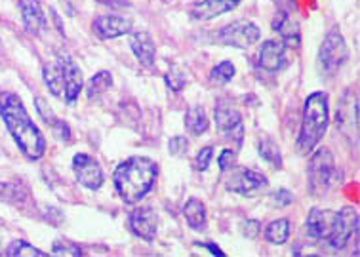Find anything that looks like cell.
Returning a JSON list of instances; mask_svg holds the SVG:
<instances>
[{
  "label": "cell",
  "mask_w": 360,
  "mask_h": 257,
  "mask_svg": "<svg viewBox=\"0 0 360 257\" xmlns=\"http://www.w3.org/2000/svg\"><path fill=\"white\" fill-rule=\"evenodd\" d=\"M305 231L313 244H324L334 251L345 250L359 235V212L351 206H345L341 212L313 208Z\"/></svg>",
  "instance_id": "6da1fadb"
},
{
  "label": "cell",
  "mask_w": 360,
  "mask_h": 257,
  "mask_svg": "<svg viewBox=\"0 0 360 257\" xmlns=\"http://www.w3.org/2000/svg\"><path fill=\"white\" fill-rule=\"evenodd\" d=\"M0 116L25 157L29 160L42 158L46 153V139L15 93H0Z\"/></svg>",
  "instance_id": "7a4b0ae2"
},
{
  "label": "cell",
  "mask_w": 360,
  "mask_h": 257,
  "mask_svg": "<svg viewBox=\"0 0 360 257\" xmlns=\"http://www.w3.org/2000/svg\"><path fill=\"white\" fill-rule=\"evenodd\" d=\"M159 176V166L147 157H132L116 166L115 189L124 204H137L149 194Z\"/></svg>",
  "instance_id": "3957f363"
},
{
  "label": "cell",
  "mask_w": 360,
  "mask_h": 257,
  "mask_svg": "<svg viewBox=\"0 0 360 257\" xmlns=\"http://www.w3.org/2000/svg\"><path fill=\"white\" fill-rule=\"evenodd\" d=\"M330 124V107L328 95L324 92L311 93L303 105V120L299 136L295 141V149L299 155H309L315 150L320 139L324 137Z\"/></svg>",
  "instance_id": "277c9868"
},
{
  "label": "cell",
  "mask_w": 360,
  "mask_h": 257,
  "mask_svg": "<svg viewBox=\"0 0 360 257\" xmlns=\"http://www.w3.org/2000/svg\"><path fill=\"white\" fill-rule=\"evenodd\" d=\"M307 178H309V191L315 196H322L341 181V170L336 166V158L330 149H318L311 157Z\"/></svg>",
  "instance_id": "5b68a950"
},
{
  "label": "cell",
  "mask_w": 360,
  "mask_h": 257,
  "mask_svg": "<svg viewBox=\"0 0 360 257\" xmlns=\"http://www.w3.org/2000/svg\"><path fill=\"white\" fill-rule=\"evenodd\" d=\"M261 31L260 27L252 22H235L225 25L224 29H219L217 33H214L212 42L224 44V46H235V48H250L253 44L260 40Z\"/></svg>",
  "instance_id": "8992f818"
},
{
  "label": "cell",
  "mask_w": 360,
  "mask_h": 257,
  "mask_svg": "<svg viewBox=\"0 0 360 257\" xmlns=\"http://www.w3.org/2000/svg\"><path fill=\"white\" fill-rule=\"evenodd\" d=\"M214 118H216L217 130L240 147L244 141V124H242V116L238 113V109L233 105V101L227 98H221L217 101Z\"/></svg>",
  "instance_id": "52a82bcc"
},
{
  "label": "cell",
  "mask_w": 360,
  "mask_h": 257,
  "mask_svg": "<svg viewBox=\"0 0 360 257\" xmlns=\"http://www.w3.org/2000/svg\"><path fill=\"white\" fill-rule=\"evenodd\" d=\"M347 59H349V48H347L345 38L338 29H331L326 35L322 46H320L318 61L326 72H336L343 67Z\"/></svg>",
  "instance_id": "ba28073f"
},
{
  "label": "cell",
  "mask_w": 360,
  "mask_h": 257,
  "mask_svg": "<svg viewBox=\"0 0 360 257\" xmlns=\"http://www.w3.org/2000/svg\"><path fill=\"white\" fill-rule=\"evenodd\" d=\"M338 130H341L354 145L359 143V100L353 90L345 92L338 105V116H336Z\"/></svg>",
  "instance_id": "9c48e42d"
},
{
  "label": "cell",
  "mask_w": 360,
  "mask_h": 257,
  "mask_svg": "<svg viewBox=\"0 0 360 257\" xmlns=\"http://www.w3.org/2000/svg\"><path fill=\"white\" fill-rule=\"evenodd\" d=\"M230 176L227 179V189L230 193L242 194V196H248V194H253L265 189L269 185V181L263 173L256 170H248V168H230Z\"/></svg>",
  "instance_id": "30bf717a"
},
{
  "label": "cell",
  "mask_w": 360,
  "mask_h": 257,
  "mask_svg": "<svg viewBox=\"0 0 360 257\" xmlns=\"http://www.w3.org/2000/svg\"><path fill=\"white\" fill-rule=\"evenodd\" d=\"M72 171H75V178L80 185L86 187L90 191H97L105 181L103 170H101L100 162L92 158L90 155L79 153L72 158Z\"/></svg>",
  "instance_id": "8fae6325"
},
{
  "label": "cell",
  "mask_w": 360,
  "mask_h": 257,
  "mask_svg": "<svg viewBox=\"0 0 360 257\" xmlns=\"http://www.w3.org/2000/svg\"><path fill=\"white\" fill-rule=\"evenodd\" d=\"M128 225H130L132 233L139 236L141 240L152 242L157 238V231H159V215H157V210L151 206L136 208L128 215Z\"/></svg>",
  "instance_id": "7c38bea8"
},
{
  "label": "cell",
  "mask_w": 360,
  "mask_h": 257,
  "mask_svg": "<svg viewBox=\"0 0 360 257\" xmlns=\"http://www.w3.org/2000/svg\"><path fill=\"white\" fill-rule=\"evenodd\" d=\"M58 61L59 65H61V69H63V79H65V98H63V100H65L67 103H75V101L79 100L82 88H84L82 71H80V67L71 56L61 54Z\"/></svg>",
  "instance_id": "4fadbf2b"
},
{
  "label": "cell",
  "mask_w": 360,
  "mask_h": 257,
  "mask_svg": "<svg viewBox=\"0 0 360 257\" xmlns=\"http://www.w3.org/2000/svg\"><path fill=\"white\" fill-rule=\"evenodd\" d=\"M94 33L101 40H111V38H118V36L128 35L132 31L130 20H124L120 15H100L94 20Z\"/></svg>",
  "instance_id": "5bb4252c"
},
{
  "label": "cell",
  "mask_w": 360,
  "mask_h": 257,
  "mask_svg": "<svg viewBox=\"0 0 360 257\" xmlns=\"http://www.w3.org/2000/svg\"><path fill=\"white\" fill-rule=\"evenodd\" d=\"M258 65L269 72L281 71L286 65V44L282 40H265L258 54Z\"/></svg>",
  "instance_id": "9a60e30c"
},
{
  "label": "cell",
  "mask_w": 360,
  "mask_h": 257,
  "mask_svg": "<svg viewBox=\"0 0 360 257\" xmlns=\"http://www.w3.org/2000/svg\"><path fill=\"white\" fill-rule=\"evenodd\" d=\"M19 12H22L23 25L29 35H40L48 29L46 15L38 0H19Z\"/></svg>",
  "instance_id": "2e32d148"
},
{
  "label": "cell",
  "mask_w": 360,
  "mask_h": 257,
  "mask_svg": "<svg viewBox=\"0 0 360 257\" xmlns=\"http://www.w3.org/2000/svg\"><path fill=\"white\" fill-rule=\"evenodd\" d=\"M242 0H201L191 8V15L198 22H208L217 15H224L227 12H233Z\"/></svg>",
  "instance_id": "e0dca14e"
},
{
  "label": "cell",
  "mask_w": 360,
  "mask_h": 257,
  "mask_svg": "<svg viewBox=\"0 0 360 257\" xmlns=\"http://www.w3.org/2000/svg\"><path fill=\"white\" fill-rule=\"evenodd\" d=\"M130 46L134 54H136L137 61L147 67V69H152L155 65V57H157V48H155V42L149 33L145 31H136L130 35Z\"/></svg>",
  "instance_id": "ac0fdd59"
},
{
  "label": "cell",
  "mask_w": 360,
  "mask_h": 257,
  "mask_svg": "<svg viewBox=\"0 0 360 257\" xmlns=\"http://www.w3.org/2000/svg\"><path fill=\"white\" fill-rule=\"evenodd\" d=\"M273 29L282 36V42L286 46H299V25L290 17V14L279 12V15L273 20Z\"/></svg>",
  "instance_id": "d6986e66"
},
{
  "label": "cell",
  "mask_w": 360,
  "mask_h": 257,
  "mask_svg": "<svg viewBox=\"0 0 360 257\" xmlns=\"http://www.w3.org/2000/svg\"><path fill=\"white\" fill-rule=\"evenodd\" d=\"M42 77L52 95H56V98H61V100H63V98H65V79H63V69H61L59 61L44 65Z\"/></svg>",
  "instance_id": "ffe728a7"
},
{
  "label": "cell",
  "mask_w": 360,
  "mask_h": 257,
  "mask_svg": "<svg viewBox=\"0 0 360 257\" xmlns=\"http://www.w3.org/2000/svg\"><path fill=\"white\" fill-rule=\"evenodd\" d=\"M183 215L187 219V225L195 231H202L206 227V208L198 198H189L183 206Z\"/></svg>",
  "instance_id": "44dd1931"
},
{
  "label": "cell",
  "mask_w": 360,
  "mask_h": 257,
  "mask_svg": "<svg viewBox=\"0 0 360 257\" xmlns=\"http://www.w3.org/2000/svg\"><path fill=\"white\" fill-rule=\"evenodd\" d=\"M111 86H113V75L109 71H100L97 75H94L92 79L88 80V100H100L103 93L111 90Z\"/></svg>",
  "instance_id": "7402d4cb"
},
{
  "label": "cell",
  "mask_w": 360,
  "mask_h": 257,
  "mask_svg": "<svg viewBox=\"0 0 360 257\" xmlns=\"http://www.w3.org/2000/svg\"><path fill=\"white\" fill-rule=\"evenodd\" d=\"M210 122L208 116L204 113L202 107H193L189 109L187 114H185V128L191 136H202L206 130H208Z\"/></svg>",
  "instance_id": "603a6c76"
},
{
  "label": "cell",
  "mask_w": 360,
  "mask_h": 257,
  "mask_svg": "<svg viewBox=\"0 0 360 257\" xmlns=\"http://www.w3.org/2000/svg\"><path fill=\"white\" fill-rule=\"evenodd\" d=\"M290 236V221L288 219H274L267 225L265 240L271 244L281 246L288 240Z\"/></svg>",
  "instance_id": "cb8c5ba5"
},
{
  "label": "cell",
  "mask_w": 360,
  "mask_h": 257,
  "mask_svg": "<svg viewBox=\"0 0 360 257\" xmlns=\"http://www.w3.org/2000/svg\"><path fill=\"white\" fill-rule=\"evenodd\" d=\"M27 198V191L17 183H0V202L19 206Z\"/></svg>",
  "instance_id": "d4e9b609"
},
{
  "label": "cell",
  "mask_w": 360,
  "mask_h": 257,
  "mask_svg": "<svg viewBox=\"0 0 360 257\" xmlns=\"http://www.w3.org/2000/svg\"><path fill=\"white\" fill-rule=\"evenodd\" d=\"M258 153L260 157L273 166V168H282V153L279 149V145L271 139H261L260 145H258Z\"/></svg>",
  "instance_id": "484cf974"
},
{
  "label": "cell",
  "mask_w": 360,
  "mask_h": 257,
  "mask_svg": "<svg viewBox=\"0 0 360 257\" xmlns=\"http://www.w3.org/2000/svg\"><path fill=\"white\" fill-rule=\"evenodd\" d=\"M4 256L8 257H46L48 254L46 251H40L35 246H31L29 242L25 240H14L10 244L4 251Z\"/></svg>",
  "instance_id": "4316f807"
},
{
  "label": "cell",
  "mask_w": 360,
  "mask_h": 257,
  "mask_svg": "<svg viewBox=\"0 0 360 257\" xmlns=\"http://www.w3.org/2000/svg\"><path fill=\"white\" fill-rule=\"evenodd\" d=\"M235 72H237L235 65L230 63V61H221V63H217L216 67L212 69V72H210V80L216 82V84H227V82L233 80Z\"/></svg>",
  "instance_id": "83f0119b"
},
{
  "label": "cell",
  "mask_w": 360,
  "mask_h": 257,
  "mask_svg": "<svg viewBox=\"0 0 360 257\" xmlns=\"http://www.w3.org/2000/svg\"><path fill=\"white\" fill-rule=\"evenodd\" d=\"M52 256L58 257H80L82 256V248L79 244H75L72 240H67V238H59L52 246Z\"/></svg>",
  "instance_id": "f1b7e54d"
},
{
  "label": "cell",
  "mask_w": 360,
  "mask_h": 257,
  "mask_svg": "<svg viewBox=\"0 0 360 257\" xmlns=\"http://www.w3.org/2000/svg\"><path fill=\"white\" fill-rule=\"evenodd\" d=\"M164 82L166 86L172 90V92H181L183 88H185V75H183V71H181L180 67H170V71L166 72L164 75Z\"/></svg>",
  "instance_id": "f546056e"
},
{
  "label": "cell",
  "mask_w": 360,
  "mask_h": 257,
  "mask_svg": "<svg viewBox=\"0 0 360 257\" xmlns=\"http://www.w3.org/2000/svg\"><path fill=\"white\" fill-rule=\"evenodd\" d=\"M50 128H52V132H54V136L58 137L59 141H63V143L71 141V137H72L71 126H69L65 120H61V118H56V120L50 124Z\"/></svg>",
  "instance_id": "4dcf8cb0"
},
{
  "label": "cell",
  "mask_w": 360,
  "mask_h": 257,
  "mask_svg": "<svg viewBox=\"0 0 360 257\" xmlns=\"http://www.w3.org/2000/svg\"><path fill=\"white\" fill-rule=\"evenodd\" d=\"M35 107H36V113L42 116V120L50 126L52 122L56 120L58 116L54 114V111H52V107L46 103V100L44 98H35Z\"/></svg>",
  "instance_id": "1f68e13d"
},
{
  "label": "cell",
  "mask_w": 360,
  "mask_h": 257,
  "mask_svg": "<svg viewBox=\"0 0 360 257\" xmlns=\"http://www.w3.org/2000/svg\"><path fill=\"white\" fill-rule=\"evenodd\" d=\"M214 157V147H204V149L196 155L195 158V168L198 171H206L210 166V160Z\"/></svg>",
  "instance_id": "d6a6232c"
},
{
  "label": "cell",
  "mask_w": 360,
  "mask_h": 257,
  "mask_svg": "<svg viewBox=\"0 0 360 257\" xmlns=\"http://www.w3.org/2000/svg\"><path fill=\"white\" fill-rule=\"evenodd\" d=\"M235 160H237V153L233 149H224L219 158H217V166H219L221 171H227L235 166Z\"/></svg>",
  "instance_id": "836d02e7"
},
{
  "label": "cell",
  "mask_w": 360,
  "mask_h": 257,
  "mask_svg": "<svg viewBox=\"0 0 360 257\" xmlns=\"http://www.w3.org/2000/svg\"><path fill=\"white\" fill-rule=\"evenodd\" d=\"M271 200H273L274 206L286 208L294 202V194L290 193L288 189H279V191H274L273 196H271Z\"/></svg>",
  "instance_id": "e575fe53"
},
{
  "label": "cell",
  "mask_w": 360,
  "mask_h": 257,
  "mask_svg": "<svg viewBox=\"0 0 360 257\" xmlns=\"http://www.w3.org/2000/svg\"><path fill=\"white\" fill-rule=\"evenodd\" d=\"M189 149V141L183 136H178L170 139V155L173 157H183Z\"/></svg>",
  "instance_id": "d590c367"
},
{
  "label": "cell",
  "mask_w": 360,
  "mask_h": 257,
  "mask_svg": "<svg viewBox=\"0 0 360 257\" xmlns=\"http://www.w3.org/2000/svg\"><path fill=\"white\" fill-rule=\"evenodd\" d=\"M260 221H256V219H250V221L244 223V235L248 236V238H258V235H260Z\"/></svg>",
  "instance_id": "8d00e7d4"
},
{
  "label": "cell",
  "mask_w": 360,
  "mask_h": 257,
  "mask_svg": "<svg viewBox=\"0 0 360 257\" xmlns=\"http://www.w3.org/2000/svg\"><path fill=\"white\" fill-rule=\"evenodd\" d=\"M274 4L279 6V12L292 14L295 10V0H274Z\"/></svg>",
  "instance_id": "74e56055"
},
{
  "label": "cell",
  "mask_w": 360,
  "mask_h": 257,
  "mask_svg": "<svg viewBox=\"0 0 360 257\" xmlns=\"http://www.w3.org/2000/svg\"><path fill=\"white\" fill-rule=\"evenodd\" d=\"M196 246H201V248H204V250H208L212 256H219L224 257L225 254L221 250H219V246H216V244H210V242H196Z\"/></svg>",
  "instance_id": "f35d334b"
},
{
  "label": "cell",
  "mask_w": 360,
  "mask_h": 257,
  "mask_svg": "<svg viewBox=\"0 0 360 257\" xmlns=\"http://www.w3.org/2000/svg\"><path fill=\"white\" fill-rule=\"evenodd\" d=\"M52 17H54V25L58 27V31L61 33V36H65V29H63V25H61V20H59V15L54 12V10H50Z\"/></svg>",
  "instance_id": "ab89813d"
},
{
  "label": "cell",
  "mask_w": 360,
  "mask_h": 257,
  "mask_svg": "<svg viewBox=\"0 0 360 257\" xmlns=\"http://www.w3.org/2000/svg\"><path fill=\"white\" fill-rule=\"evenodd\" d=\"M0 48H2V42H0Z\"/></svg>",
  "instance_id": "60d3db41"
},
{
  "label": "cell",
  "mask_w": 360,
  "mask_h": 257,
  "mask_svg": "<svg viewBox=\"0 0 360 257\" xmlns=\"http://www.w3.org/2000/svg\"><path fill=\"white\" fill-rule=\"evenodd\" d=\"M0 254H2V251H0Z\"/></svg>",
  "instance_id": "b9f144b4"
}]
</instances>
